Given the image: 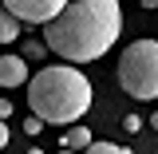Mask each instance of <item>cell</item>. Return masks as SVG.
Wrapping results in <instances>:
<instances>
[{
    "instance_id": "cell-13",
    "label": "cell",
    "mask_w": 158,
    "mask_h": 154,
    "mask_svg": "<svg viewBox=\"0 0 158 154\" xmlns=\"http://www.w3.org/2000/svg\"><path fill=\"white\" fill-rule=\"evenodd\" d=\"M12 115V103H4V99H0V119H8Z\"/></svg>"
},
{
    "instance_id": "cell-1",
    "label": "cell",
    "mask_w": 158,
    "mask_h": 154,
    "mask_svg": "<svg viewBox=\"0 0 158 154\" xmlns=\"http://www.w3.org/2000/svg\"><path fill=\"white\" fill-rule=\"evenodd\" d=\"M123 32L118 0H71L52 24H44V44L67 63H91L111 52Z\"/></svg>"
},
{
    "instance_id": "cell-4",
    "label": "cell",
    "mask_w": 158,
    "mask_h": 154,
    "mask_svg": "<svg viewBox=\"0 0 158 154\" xmlns=\"http://www.w3.org/2000/svg\"><path fill=\"white\" fill-rule=\"evenodd\" d=\"M0 4H4L20 24H40V28H44V24H52L71 0H0Z\"/></svg>"
},
{
    "instance_id": "cell-3",
    "label": "cell",
    "mask_w": 158,
    "mask_h": 154,
    "mask_svg": "<svg viewBox=\"0 0 158 154\" xmlns=\"http://www.w3.org/2000/svg\"><path fill=\"white\" fill-rule=\"evenodd\" d=\"M118 87L131 99H158V40H135L118 56Z\"/></svg>"
},
{
    "instance_id": "cell-9",
    "label": "cell",
    "mask_w": 158,
    "mask_h": 154,
    "mask_svg": "<svg viewBox=\"0 0 158 154\" xmlns=\"http://www.w3.org/2000/svg\"><path fill=\"white\" fill-rule=\"evenodd\" d=\"M83 154H127V146H115V142H91Z\"/></svg>"
},
{
    "instance_id": "cell-8",
    "label": "cell",
    "mask_w": 158,
    "mask_h": 154,
    "mask_svg": "<svg viewBox=\"0 0 158 154\" xmlns=\"http://www.w3.org/2000/svg\"><path fill=\"white\" fill-rule=\"evenodd\" d=\"M44 52H48L44 40H24V48H20V56L28 59V63H32V59H44Z\"/></svg>"
},
{
    "instance_id": "cell-14",
    "label": "cell",
    "mask_w": 158,
    "mask_h": 154,
    "mask_svg": "<svg viewBox=\"0 0 158 154\" xmlns=\"http://www.w3.org/2000/svg\"><path fill=\"white\" fill-rule=\"evenodd\" d=\"M142 8H158V0H142Z\"/></svg>"
},
{
    "instance_id": "cell-7",
    "label": "cell",
    "mask_w": 158,
    "mask_h": 154,
    "mask_svg": "<svg viewBox=\"0 0 158 154\" xmlns=\"http://www.w3.org/2000/svg\"><path fill=\"white\" fill-rule=\"evenodd\" d=\"M91 142H95V138H91V131H87V127H71V131L63 135V146H67V150H75V154H83Z\"/></svg>"
},
{
    "instance_id": "cell-12",
    "label": "cell",
    "mask_w": 158,
    "mask_h": 154,
    "mask_svg": "<svg viewBox=\"0 0 158 154\" xmlns=\"http://www.w3.org/2000/svg\"><path fill=\"white\" fill-rule=\"evenodd\" d=\"M8 138H12V131H8V123H4V119H0V150H4V146H8Z\"/></svg>"
},
{
    "instance_id": "cell-15",
    "label": "cell",
    "mask_w": 158,
    "mask_h": 154,
    "mask_svg": "<svg viewBox=\"0 0 158 154\" xmlns=\"http://www.w3.org/2000/svg\"><path fill=\"white\" fill-rule=\"evenodd\" d=\"M150 127H154V131H158V111H154V115H150Z\"/></svg>"
},
{
    "instance_id": "cell-11",
    "label": "cell",
    "mask_w": 158,
    "mask_h": 154,
    "mask_svg": "<svg viewBox=\"0 0 158 154\" xmlns=\"http://www.w3.org/2000/svg\"><path fill=\"white\" fill-rule=\"evenodd\" d=\"M123 131H127V135L142 131V119H138V115H127V119H123Z\"/></svg>"
},
{
    "instance_id": "cell-2",
    "label": "cell",
    "mask_w": 158,
    "mask_h": 154,
    "mask_svg": "<svg viewBox=\"0 0 158 154\" xmlns=\"http://www.w3.org/2000/svg\"><path fill=\"white\" fill-rule=\"evenodd\" d=\"M91 79L71 63H52L40 67L28 83V107L32 115L52 123V127H75L91 111Z\"/></svg>"
},
{
    "instance_id": "cell-16",
    "label": "cell",
    "mask_w": 158,
    "mask_h": 154,
    "mask_svg": "<svg viewBox=\"0 0 158 154\" xmlns=\"http://www.w3.org/2000/svg\"><path fill=\"white\" fill-rule=\"evenodd\" d=\"M28 154H44V150H40V146H32V150H28Z\"/></svg>"
},
{
    "instance_id": "cell-5",
    "label": "cell",
    "mask_w": 158,
    "mask_h": 154,
    "mask_svg": "<svg viewBox=\"0 0 158 154\" xmlns=\"http://www.w3.org/2000/svg\"><path fill=\"white\" fill-rule=\"evenodd\" d=\"M24 83H32L28 59L24 56H0V87H24Z\"/></svg>"
},
{
    "instance_id": "cell-17",
    "label": "cell",
    "mask_w": 158,
    "mask_h": 154,
    "mask_svg": "<svg viewBox=\"0 0 158 154\" xmlns=\"http://www.w3.org/2000/svg\"><path fill=\"white\" fill-rule=\"evenodd\" d=\"M59 154H75V150H67V146H63V150H59Z\"/></svg>"
},
{
    "instance_id": "cell-6",
    "label": "cell",
    "mask_w": 158,
    "mask_h": 154,
    "mask_svg": "<svg viewBox=\"0 0 158 154\" xmlns=\"http://www.w3.org/2000/svg\"><path fill=\"white\" fill-rule=\"evenodd\" d=\"M20 40V20L0 4V44H16Z\"/></svg>"
},
{
    "instance_id": "cell-10",
    "label": "cell",
    "mask_w": 158,
    "mask_h": 154,
    "mask_svg": "<svg viewBox=\"0 0 158 154\" xmlns=\"http://www.w3.org/2000/svg\"><path fill=\"white\" fill-rule=\"evenodd\" d=\"M40 131H44V119H24V135H40Z\"/></svg>"
}]
</instances>
